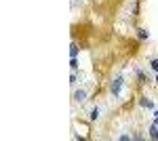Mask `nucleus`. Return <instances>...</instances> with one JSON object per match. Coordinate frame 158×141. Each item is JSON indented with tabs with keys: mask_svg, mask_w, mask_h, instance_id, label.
Listing matches in <instances>:
<instances>
[{
	"mask_svg": "<svg viewBox=\"0 0 158 141\" xmlns=\"http://www.w3.org/2000/svg\"><path fill=\"white\" fill-rule=\"evenodd\" d=\"M120 91H122V78L118 76V78L112 82V95H114V97H120Z\"/></svg>",
	"mask_w": 158,
	"mask_h": 141,
	"instance_id": "1",
	"label": "nucleus"
},
{
	"mask_svg": "<svg viewBox=\"0 0 158 141\" xmlns=\"http://www.w3.org/2000/svg\"><path fill=\"white\" fill-rule=\"evenodd\" d=\"M85 99H86V91L80 89V91H76V93H74V101H80V103H82Z\"/></svg>",
	"mask_w": 158,
	"mask_h": 141,
	"instance_id": "2",
	"label": "nucleus"
},
{
	"mask_svg": "<svg viewBox=\"0 0 158 141\" xmlns=\"http://www.w3.org/2000/svg\"><path fill=\"white\" fill-rule=\"evenodd\" d=\"M150 137H152V139H156V141H158V124H156V122H154V124L150 126Z\"/></svg>",
	"mask_w": 158,
	"mask_h": 141,
	"instance_id": "3",
	"label": "nucleus"
},
{
	"mask_svg": "<svg viewBox=\"0 0 158 141\" xmlns=\"http://www.w3.org/2000/svg\"><path fill=\"white\" fill-rule=\"evenodd\" d=\"M137 38H139V40H148V38H150V32H146V30L139 27V30H137Z\"/></svg>",
	"mask_w": 158,
	"mask_h": 141,
	"instance_id": "4",
	"label": "nucleus"
},
{
	"mask_svg": "<svg viewBox=\"0 0 158 141\" xmlns=\"http://www.w3.org/2000/svg\"><path fill=\"white\" fill-rule=\"evenodd\" d=\"M139 106L141 107H154V103H152L148 97H141V99H139Z\"/></svg>",
	"mask_w": 158,
	"mask_h": 141,
	"instance_id": "5",
	"label": "nucleus"
},
{
	"mask_svg": "<svg viewBox=\"0 0 158 141\" xmlns=\"http://www.w3.org/2000/svg\"><path fill=\"white\" fill-rule=\"evenodd\" d=\"M99 118V107H93V112H91V120H97Z\"/></svg>",
	"mask_w": 158,
	"mask_h": 141,
	"instance_id": "6",
	"label": "nucleus"
},
{
	"mask_svg": "<svg viewBox=\"0 0 158 141\" xmlns=\"http://www.w3.org/2000/svg\"><path fill=\"white\" fill-rule=\"evenodd\" d=\"M70 55H72V57L78 55V44H72V47H70Z\"/></svg>",
	"mask_w": 158,
	"mask_h": 141,
	"instance_id": "7",
	"label": "nucleus"
},
{
	"mask_svg": "<svg viewBox=\"0 0 158 141\" xmlns=\"http://www.w3.org/2000/svg\"><path fill=\"white\" fill-rule=\"evenodd\" d=\"M70 68H72V72L78 70V61H76V57H72V63H70Z\"/></svg>",
	"mask_w": 158,
	"mask_h": 141,
	"instance_id": "8",
	"label": "nucleus"
},
{
	"mask_svg": "<svg viewBox=\"0 0 158 141\" xmlns=\"http://www.w3.org/2000/svg\"><path fill=\"white\" fill-rule=\"evenodd\" d=\"M150 65H152V70L158 72V59H152V61H150Z\"/></svg>",
	"mask_w": 158,
	"mask_h": 141,
	"instance_id": "9",
	"label": "nucleus"
},
{
	"mask_svg": "<svg viewBox=\"0 0 158 141\" xmlns=\"http://www.w3.org/2000/svg\"><path fill=\"white\" fill-rule=\"evenodd\" d=\"M154 122H156V124H158V110H156V120H154Z\"/></svg>",
	"mask_w": 158,
	"mask_h": 141,
	"instance_id": "10",
	"label": "nucleus"
},
{
	"mask_svg": "<svg viewBox=\"0 0 158 141\" xmlns=\"http://www.w3.org/2000/svg\"><path fill=\"white\" fill-rule=\"evenodd\" d=\"M156 80H158V76H156Z\"/></svg>",
	"mask_w": 158,
	"mask_h": 141,
	"instance_id": "11",
	"label": "nucleus"
}]
</instances>
